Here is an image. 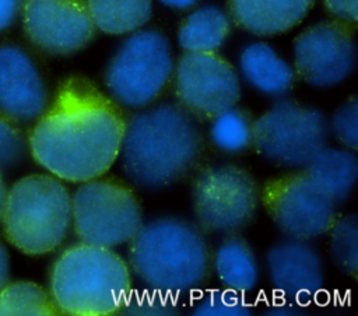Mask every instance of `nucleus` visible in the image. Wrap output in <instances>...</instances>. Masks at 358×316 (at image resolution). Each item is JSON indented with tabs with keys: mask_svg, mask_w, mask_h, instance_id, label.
<instances>
[{
	"mask_svg": "<svg viewBox=\"0 0 358 316\" xmlns=\"http://www.w3.org/2000/svg\"><path fill=\"white\" fill-rule=\"evenodd\" d=\"M126 117L84 78H70L38 117L29 136L34 159L70 183L103 176L117 161Z\"/></svg>",
	"mask_w": 358,
	"mask_h": 316,
	"instance_id": "nucleus-1",
	"label": "nucleus"
},
{
	"mask_svg": "<svg viewBox=\"0 0 358 316\" xmlns=\"http://www.w3.org/2000/svg\"><path fill=\"white\" fill-rule=\"evenodd\" d=\"M203 150L197 119L179 103H159L126 119L117 161L129 185L161 190L185 179Z\"/></svg>",
	"mask_w": 358,
	"mask_h": 316,
	"instance_id": "nucleus-2",
	"label": "nucleus"
},
{
	"mask_svg": "<svg viewBox=\"0 0 358 316\" xmlns=\"http://www.w3.org/2000/svg\"><path fill=\"white\" fill-rule=\"evenodd\" d=\"M211 256L197 224L165 215L143 222L127 242L126 261L147 288L179 298L207 282Z\"/></svg>",
	"mask_w": 358,
	"mask_h": 316,
	"instance_id": "nucleus-3",
	"label": "nucleus"
},
{
	"mask_svg": "<svg viewBox=\"0 0 358 316\" xmlns=\"http://www.w3.org/2000/svg\"><path fill=\"white\" fill-rule=\"evenodd\" d=\"M133 291L127 261L113 249L78 242L55 260L49 294L70 316L119 315Z\"/></svg>",
	"mask_w": 358,
	"mask_h": 316,
	"instance_id": "nucleus-4",
	"label": "nucleus"
},
{
	"mask_svg": "<svg viewBox=\"0 0 358 316\" xmlns=\"http://www.w3.org/2000/svg\"><path fill=\"white\" fill-rule=\"evenodd\" d=\"M8 240L22 253L56 250L71 227V194L50 173H32L7 190L3 218Z\"/></svg>",
	"mask_w": 358,
	"mask_h": 316,
	"instance_id": "nucleus-5",
	"label": "nucleus"
},
{
	"mask_svg": "<svg viewBox=\"0 0 358 316\" xmlns=\"http://www.w3.org/2000/svg\"><path fill=\"white\" fill-rule=\"evenodd\" d=\"M173 57L166 36L157 29H138L120 43L105 70L108 96L120 108L150 106L173 74Z\"/></svg>",
	"mask_w": 358,
	"mask_h": 316,
	"instance_id": "nucleus-6",
	"label": "nucleus"
},
{
	"mask_svg": "<svg viewBox=\"0 0 358 316\" xmlns=\"http://www.w3.org/2000/svg\"><path fill=\"white\" fill-rule=\"evenodd\" d=\"M143 222L133 186L117 178L81 182L71 194V225L80 242L115 249L126 245Z\"/></svg>",
	"mask_w": 358,
	"mask_h": 316,
	"instance_id": "nucleus-7",
	"label": "nucleus"
},
{
	"mask_svg": "<svg viewBox=\"0 0 358 316\" xmlns=\"http://www.w3.org/2000/svg\"><path fill=\"white\" fill-rule=\"evenodd\" d=\"M329 119L310 105L278 98L253 122V147L266 161L303 169L329 141Z\"/></svg>",
	"mask_w": 358,
	"mask_h": 316,
	"instance_id": "nucleus-8",
	"label": "nucleus"
},
{
	"mask_svg": "<svg viewBox=\"0 0 358 316\" xmlns=\"http://www.w3.org/2000/svg\"><path fill=\"white\" fill-rule=\"evenodd\" d=\"M190 196L196 224L204 234H238L252 222L260 206V186L255 176L234 162L200 169Z\"/></svg>",
	"mask_w": 358,
	"mask_h": 316,
	"instance_id": "nucleus-9",
	"label": "nucleus"
},
{
	"mask_svg": "<svg viewBox=\"0 0 358 316\" xmlns=\"http://www.w3.org/2000/svg\"><path fill=\"white\" fill-rule=\"evenodd\" d=\"M260 204L285 238L302 240L326 235L338 217V204L303 169L267 179L260 187Z\"/></svg>",
	"mask_w": 358,
	"mask_h": 316,
	"instance_id": "nucleus-10",
	"label": "nucleus"
},
{
	"mask_svg": "<svg viewBox=\"0 0 358 316\" xmlns=\"http://www.w3.org/2000/svg\"><path fill=\"white\" fill-rule=\"evenodd\" d=\"M173 77L178 103L196 119L211 120L241 98L238 73L215 52H186Z\"/></svg>",
	"mask_w": 358,
	"mask_h": 316,
	"instance_id": "nucleus-11",
	"label": "nucleus"
},
{
	"mask_svg": "<svg viewBox=\"0 0 358 316\" xmlns=\"http://www.w3.org/2000/svg\"><path fill=\"white\" fill-rule=\"evenodd\" d=\"M354 24L320 21L294 41V71L310 87L330 88L350 77L357 63Z\"/></svg>",
	"mask_w": 358,
	"mask_h": 316,
	"instance_id": "nucleus-12",
	"label": "nucleus"
},
{
	"mask_svg": "<svg viewBox=\"0 0 358 316\" xmlns=\"http://www.w3.org/2000/svg\"><path fill=\"white\" fill-rule=\"evenodd\" d=\"M22 24L36 48L57 56L81 50L95 34L85 0H25Z\"/></svg>",
	"mask_w": 358,
	"mask_h": 316,
	"instance_id": "nucleus-13",
	"label": "nucleus"
},
{
	"mask_svg": "<svg viewBox=\"0 0 358 316\" xmlns=\"http://www.w3.org/2000/svg\"><path fill=\"white\" fill-rule=\"evenodd\" d=\"M268 280L278 295L308 305L324 285V267L309 240L285 238L266 253Z\"/></svg>",
	"mask_w": 358,
	"mask_h": 316,
	"instance_id": "nucleus-14",
	"label": "nucleus"
},
{
	"mask_svg": "<svg viewBox=\"0 0 358 316\" xmlns=\"http://www.w3.org/2000/svg\"><path fill=\"white\" fill-rule=\"evenodd\" d=\"M46 108V85L31 56L17 45H0V113L14 122H32Z\"/></svg>",
	"mask_w": 358,
	"mask_h": 316,
	"instance_id": "nucleus-15",
	"label": "nucleus"
},
{
	"mask_svg": "<svg viewBox=\"0 0 358 316\" xmlns=\"http://www.w3.org/2000/svg\"><path fill=\"white\" fill-rule=\"evenodd\" d=\"M315 0H228L231 18L257 36L284 34L296 27Z\"/></svg>",
	"mask_w": 358,
	"mask_h": 316,
	"instance_id": "nucleus-16",
	"label": "nucleus"
},
{
	"mask_svg": "<svg viewBox=\"0 0 358 316\" xmlns=\"http://www.w3.org/2000/svg\"><path fill=\"white\" fill-rule=\"evenodd\" d=\"M239 71L252 88L273 98L287 95L295 81L294 67L264 42H253L242 49Z\"/></svg>",
	"mask_w": 358,
	"mask_h": 316,
	"instance_id": "nucleus-17",
	"label": "nucleus"
},
{
	"mask_svg": "<svg viewBox=\"0 0 358 316\" xmlns=\"http://www.w3.org/2000/svg\"><path fill=\"white\" fill-rule=\"evenodd\" d=\"M211 267L224 288L239 294L250 292L259 281V261L246 239L225 235L211 256Z\"/></svg>",
	"mask_w": 358,
	"mask_h": 316,
	"instance_id": "nucleus-18",
	"label": "nucleus"
},
{
	"mask_svg": "<svg viewBox=\"0 0 358 316\" xmlns=\"http://www.w3.org/2000/svg\"><path fill=\"white\" fill-rule=\"evenodd\" d=\"M303 171L338 206L351 196L358 178V158L347 148L324 147Z\"/></svg>",
	"mask_w": 358,
	"mask_h": 316,
	"instance_id": "nucleus-19",
	"label": "nucleus"
},
{
	"mask_svg": "<svg viewBox=\"0 0 358 316\" xmlns=\"http://www.w3.org/2000/svg\"><path fill=\"white\" fill-rule=\"evenodd\" d=\"M229 31L231 20L224 10L203 6L185 18L178 31V42L185 52H217Z\"/></svg>",
	"mask_w": 358,
	"mask_h": 316,
	"instance_id": "nucleus-20",
	"label": "nucleus"
},
{
	"mask_svg": "<svg viewBox=\"0 0 358 316\" xmlns=\"http://www.w3.org/2000/svg\"><path fill=\"white\" fill-rule=\"evenodd\" d=\"M95 29L129 35L141 29L152 15V0H85Z\"/></svg>",
	"mask_w": 358,
	"mask_h": 316,
	"instance_id": "nucleus-21",
	"label": "nucleus"
},
{
	"mask_svg": "<svg viewBox=\"0 0 358 316\" xmlns=\"http://www.w3.org/2000/svg\"><path fill=\"white\" fill-rule=\"evenodd\" d=\"M253 119L236 105L211 119V144L225 154H241L253 147Z\"/></svg>",
	"mask_w": 358,
	"mask_h": 316,
	"instance_id": "nucleus-22",
	"label": "nucleus"
},
{
	"mask_svg": "<svg viewBox=\"0 0 358 316\" xmlns=\"http://www.w3.org/2000/svg\"><path fill=\"white\" fill-rule=\"evenodd\" d=\"M59 309L50 294L29 281L6 284L0 289V316H53Z\"/></svg>",
	"mask_w": 358,
	"mask_h": 316,
	"instance_id": "nucleus-23",
	"label": "nucleus"
},
{
	"mask_svg": "<svg viewBox=\"0 0 358 316\" xmlns=\"http://www.w3.org/2000/svg\"><path fill=\"white\" fill-rule=\"evenodd\" d=\"M329 234V253L334 266L351 278L358 277V218L355 214L338 215Z\"/></svg>",
	"mask_w": 358,
	"mask_h": 316,
	"instance_id": "nucleus-24",
	"label": "nucleus"
},
{
	"mask_svg": "<svg viewBox=\"0 0 358 316\" xmlns=\"http://www.w3.org/2000/svg\"><path fill=\"white\" fill-rule=\"evenodd\" d=\"M252 313L253 305L245 294L228 288L203 292L193 306L194 316H250Z\"/></svg>",
	"mask_w": 358,
	"mask_h": 316,
	"instance_id": "nucleus-25",
	"label": "nucleus"
},
{
	"mask_svg": "<svg viewBox=\"0 0 358 316\" xmlns=\"http://www.w3.org/2000/svg\"><path fill=\"white\" fill-rule=\"evenodd\" d=\"M180 313L179 299L155 289L131 291L119 315L124 316H175Z\"/></svg>",
	"mask_w": 358,
	"mask_h": 316,
	"instance_id": "nucleus-26",
	"label": "nucleus"
},
{
	"mask_svg": "<svg viewBox=\"0 0 358 316\" xmlns=\"http://www.w3.org/2000/svg\"><path fill=\"white\" fill-rule=\"evenodd\" d=\"M329 130L343 148L357 151L358 148V101L355 96L348 98L337 108L331 120H329Z\"/></svg>",
	"mask_w": 358,
	"mask_h": 316,
	"instance_id": "nucleus-27",
	"label": "nucleus"
},
{
	"mask_svg": "<svg viewBox=\"0 0 358 316\" xmlns=\"http://www.w3.org/2000/svg\"><path fill=\"white\" fill-rule=\"evenodd\" d=\"M25 152V140L6 116H0V168L14 165Z\"/></svg>",
	"mask_w": 358,
	"mask_h": 316,
	"instance_id": "nucleus-28",
	"label": "nucleus"
},
{
	"mask_svg": "<svg viewBox=\"0 0 358 316\" xmlns=\"http://www.w3.org/2000/svg\"><path fill=\"white\" fill-rule=\"evenodd\" d=\"M308 305L299 303L287 296L278 295L266 303L264 313L270 316H299L303 315Z\"/></svg>",
	"mask_w": 358,
	"mask_h": 316,
	"instance_id": "nucleus-29",
	"label": "nucleus"
},
{
	"mask_svg": "<svg viewBox=\"0 0 358 316\" xmlns=\"http://www.w3.org/2000/svg\"><path fill=\"white\" fill-rule=\"evenodd\" d=\"M324 6L338 21L355 24L358 20V0H324Z\"/></svg>",
	"mask_w": 358,
	"mask_h": 316,
	"instance_id": "nucleus-30",
	"label": "nucleus"
},
{
	"mask_svg": "<svg viewBox=\"0 0 358 316\" xmlns=\"http://www.w3.org/2000/svg\"><path fill=\"white\" fill-rule=\"evenodd\" d=\"M18 10V0H0V32L7 29L14 22Z\"/></svg>",
	"mask_w": 358,
	"mask_h": 316,
	"instance_id": "nucleus-31",
	"label": "nucleus"
},
{
	"mask_svg": "<svg viewBox=\"0 0 358 316\" xmlns=\"http://www.w3.org/2000/svg\"><path fill=\"white\" fill-rule=\"evenodd\" d=\"M10 274V259L6 247L0 243V289L7 284Z\"/></svg>",
	"mask_w": 358,
	"mask_h": 316,
	"instance_id": "nucleus-32",
	"label": "nucleus"
},
{
	"mask_svg": "<svg viewBox=\"0 0 358 316\" xmlns=\"http://www.w3.org/2000/svg\"><path fill=\"white\" fill-rule=\"evenodd\" d=\"M161 4L175 8V10H187L196 4L197 0H158Z\"/></svg>",
	"mask_w": 358,
	"mask_h": 316,
	"instance_id": "nucleus-33",
	"label": "nucleus"
},
{
	"mask_svg": "<svg viewBox=\"0 0 358 316\" xmlns=\"http://www.w3.org/2000/svg\"><path fill=\"white\" fill-rule=\"evenodd\" d=\"M6 197H7V189H6V185H4L3 178H1V175H0V221H1V218H3Z\"/></svg>",
	"mask_w": 358,
	"mask_h": 316,
	"instance_id": "nucleus-34",
	"label": "nucleus"
}]
</instances>
